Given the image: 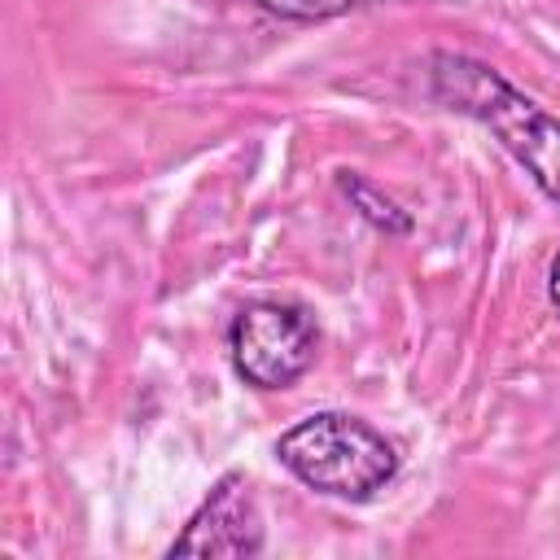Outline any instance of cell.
I'll use <instances>...</instances> for the list:
<instances>
[{"mask_svg":"<svg viewBox=\"0 0 560 560\" xmlns=\"http://www.w3.org/2000/svg\"><path fill=\"white\" fill-rule=\"evenodd\" d=\"M429 92L438 105L494 131L499 144L538 184V192L560 206V118L512 88L494 66L451 48L429 57Z\"/></svg>","mask_w":560,"mask_h":560,"instance_id":"1","label":"cell"},{"mask_svg":"<svg viewBox=\"0 0 560 560\" xmlns=\"http://www.w3.org/2000/svg\"><path fill=\"white\" fill-rule=\"evenodd\" d=\"M267 542L262 512L245 472H223L188 516L166 556H258Z\"/></svg>","mask_w":560,"mask_h":560,"instance_id":"4","label":"cell"},{"mask_svg":"<svg viewBox=\"0 0 560 560\" xmlns=\"http://www.w3.org/2000/svg\"><path fill=\"white\" fill-rule=\"evenodd\" d=\"M547 302H551V311L560 315V254H556L551 267H547Z\"/></svg>","mask_w":560,"mask_h":560,"instance_id":"7","label":"cell"},{"mask_svg":"<svg viewBox=\"0 0 560 560\" xmlns=\"http://www.w3.org/2000/svg\"><path fill=\"white\" fill-rule=\"evenodd\" d=\"M315 350H319L315 315L284 298H254L228 324L232 368L254 389H289L311 372Z\"/></svg>","mask_w":560,"mask_h":560,"instance_id":"3","label":"cell"},{"mask_svg":"<svg viewBox=\"0 0 560 560\" xmlns=\"http://www.w3.org/2000/svg\"><path fill=\"white\" fill-rule=\"evenodd\" d=\"M337 188H341V197L350 201V210H359L376 232H385V236H407L416 223H411V214L385 192V188H376L368 175H359V171H337Z\"/></svg>","mask_w":560,"mask_h":560,"instance_id":"5","label":"cell"},{"mask_svg":"<svg viewBox=\"0 0 560 560\" xmlns=\"http://www.w3.org/2000/svg\"><path fill=\"white\" fill-rule=\"evenodd\" d=\"M254 4L276 13V18H289V22H328V18L376 9V4H394V0H254Z\"/></svg>","mask_w":560,"mask_h":560,"instance_id":"6","label":"cell"},{"mask_svg":"<svg viewBox=\"0 0 560 560\" xmlns=\"http://www.w3.org/2000/svg\"><path fill=\"white\" fill-rule=\"evenodd\" d=\"M276 459L315 494L368 503L398 477V451L350 411H315L280 433Z\"/></svg>","mask_w":560,"mask_h":560,"instance_id":"2","label":"cell"}]
</instances>
